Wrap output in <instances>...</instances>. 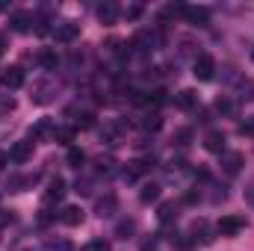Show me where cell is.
<instances>
[{"mask_svg":"<svg viewBox=\"0 0 254 251\" xmlns=\"http://www.w3.org/2000/svg\"><path fill=\"white\" fill-rule=\"evenodd\" d=\"M216 231L222 237H237L240 231H246V216H222V222L216 225Z\"/></svg>","mask_w":254,"mask_h":251,"instance_id":"1","label":"cell"},{"mask_svg":"<svg viewBox=\"0 0 254 251\" xmlns=\"http://www.w3.org/2000/svg\"><path fill=\"white\" fill-rule=\"evenodd\" d=\"M0 83H3L6 89H21V86H24V68H18V65H9V68H3V74H0Z\"/></svg>","mask_w":254,"mask_h":251,"instance_id":"2","label":"cell"},{"mask_svg":"<svg viewBox=\"0 0 254 251\" xmlns=\"http://www.w3.org/2000/svg\"><path fill=\"white\" fill-rule=\"evenodd\" d=\"M213 71H216V60L210 57V54H201L198 60H195V77L198 80H213Z\"/></svg>","mask_w":254,"mask_h":251,"instance_id":"3","label":"cell"},{"mask_svg":"<svg viewBox=\"0 0 254 251\" xmlns=\"http://www.w3.org/2000/svg\"><path fill=\"white\" fill-rule=\"evenodd\" d=\"M184 18L195 27H204L210 21V9L207 6H184Z\"/></svg>","mask_w":254,"mask_h":251,"instance_id":"4","label":"cell"},{"mask_svg":"<svg viewBox=\"0 0 254 251\" xmlns=\"http://www.w3.org/2000/svg\"><path fill=\"white\" fill-rule=\"evenodd\" d=\"M225 133L222 130H210L207 136H204V148L210 151V154H225Z\"/></svg>","mask_w":254,"mask_h":251,"instance_id":"5","label":"cell"},{"mask_svg":"<svg viewBox=\"0 0 254 251\" xmlns=\"http://www.w3.org/2000/svg\"><path fill=\"white\" fill-rule=\"evenodd\" d=\"M65 198V181L63 178H54L48 189H45V204H54V201H63Z\"/></svg>","mask_w":254,"mask_h":251,"instance_id":"6","label":"cell"},{"mask_svg":"<svg viewBox=\"0 0 254 251\" xmlns=\"http://www.w3.org/2000/svg\"><path fill=\"white\" fill-rule=\"evenodd\" d=\"M222 169H225L228 175H240V169H243V154L225 151V154H222Z\"/></svg>","mask_w":254,"mask_h":251,"instance_id":"7","label":"cell"},{"mask_svg":"<svg viewBox=\"0 0 254 251\" xmlns=\"http://www.w3.org/2000/svg\"><path fill=\"white\" fill-rule=\"evenodd\" d=\"M30 157H33V142H15L9 151V160H15V163H27Z\"/></svg>","mask_w":254,"mask_h":251,"instance_id":"8","label":"cell"},{"mask_svg":"<svg viewBox=\"0 0 254 251\" xmlns=\"http://www.w3.org/2000/svg\"><path fill=\"white\" fill-rule=\"evenodd\" d=\"M116 207H119V198L113 192H107L104 198H98V216H113Z\"/></svg>","mask_w":254,"mask_h":251,"instance_id":"9","label":"cell"},{"mask_svg":"<svg viewBox=\"0 0 254 251\" xmlns=\"http://www.w3.org/2000/svg\"><path fill=\"white\" fill-rule=\"evenodd\" d=\"M77 33H80V24H74V21H65V24L57 27V39H60V42H74Z\"/></svg>","mask_w":254,"mask_h":251,"instance_id":"10","label":"cell"},{"mask_svg":"<svg viewBox=\"0 0 254 251\" xmlns=\"http://www.w3.org/2000/svg\"><path fill=\"white\" fill-rule=\"evenodd\" d=\"M57 133V125H54V119H39L36 125H33V139H42V136H54Z\"/></svg>","mask_w":254,"mask_h":251,"instance_id":"11","label":"cell"},{"mask_svg":"<svg viewBox=\"0 0 254 251\" xmlns=\"http://www.w3.org/2000/svg\"><path fill=\"white\" fill-rule=\"evenodd\" d=\"M60 219H63V225H68V228H77L83 222V210L80 207H65L63 213H60Z\"/></svg>","mask_w":254,"mask_h":251,"instance_id":"12","label":"cell"},{"mask_svg":"<svg viewBox=\"0 0 254 251\" xmlns=\"http://www.w3.org/2000/svg\"><path fill=\"white\" fill-rule=\"evenodd\" d=\"M30 24H33V15H30V12H15V15H12V30H15V33H27Z\"/></svg>","mask_w":254,"mask_h":251,"instance_id":"13","label":"cell"},{"mask_svg":"<svg viewBox=\"0 0 254 251\" xmlns=\"http://www.w3.org/2000/svg\"><path fill=\"white\" fill-rule=\"evenodd\" d=\"M98 18H101L104 24H113V21L119 18V6H116V3H104V6H98Z\"/></svg>","mask_w":254,"mask_h":251,"instance_id":"14","label":"cell"},{"mask_svg":"<svg viewBox=\"0 0 254 251\" xmlns=\"http://www.w3.org/2000/svg\"><path fill=\"white\" fill-rule=\"evenodd\" d=\"M175 219H178V204H175V201L160 204V222H163V225H169V222H175Z\"/></svg>","mask_w":254,"mask_h":251,"instance_id":"15","label":"cell"},{"mask_svg":"<svg viewBox=\"0 0 254 251\" xmlns=\"http://www.w3.org/2000/svg\"><path fill=\"white\" fill-rule=\"evenodd\" d=\"M175 104H178L181 110H192V107L198 104V95H195L192 89H184V92H181V95L175 98Z\"/></svg>","mask_w":254,"mask_h":251,"instance_id":"16","label":"cell"},{"mask_svg":"<svg viewBox=\"0 0 254 251\" xmlns=\"http://www.w3.org/2000/svg\"><path fill=\"white\" fill-rule=\"evenodd\" d=\"M157 198H160V187H157V184H145L142 192H139V201H142V204H151V201H157Z\"/></svg>","mask_w":254,"mask_h":251,"instance_id":"17","label":"cell"},{"mask_svg":"<svg viewBox=\"0 0 254 251\" xmlns=\"http://www.w3.org/2000/svg\"><path fill=\"white\" fill-rule=\"evenodd\" d=\"M172 249L175 251H192V240H187V234H172Z\"/></svg>","mask_w":254,"mask_h":251,"instance_id":"18","label":"cell"},{"mask_svg":"<svg viewBox=\"0 0 254 251\" xmlns=\"http://www.w3.org/2000/svg\"><path fill=\"white\" fill-rule=\"evenodd\" d=\"M192 234H201V243H204V246H207V243H213V237H210V225H207L204 219L192 225Z\"/></svg>","mask_w":254,"mask_h":251,"instance_id":"19","label":"cell"},{"mask_svg":"<svg viewBox=\"0 0 254 251\" xmlns=\"http://www.w3.org/2000/svg\"><path fill=\"white\" fill-rule=\"evenodd\" d=\"M133 231H136V225H133V219H127V222H119V228H116V237H119V240H127Z\"/></svg>","mask_w":254,"mask_h":251,"instance_id":"20","label":"cell"},{"mask_svg":"<svg viewBox=\"0 0 254 251\" xmlns=\"http://www.w3.org/2000/svg\"><path fill=\"white\" fill-rule=\"evenodd\" d=\"M39 63L45 65V68H57V63H60V57H57L54 51H42V54H39Z\"/></svg>","mask_w":254,"mask_h":251,"instance_id":"21","label":"cell"},{"mask_svg":"<svg viewBox=\"0 0 254 251\" xmlns=\"http://www.w3.org/2000/svg\"><path fill=\"white\" fill-rule=\"evenodd\" d=\"M113 166H116V160H113V157H107V160L101 157V160H98V175H107V178H110V175L116 172Z\"/></svg>","mask_w":254,"mask_h":251,"instance_id":"22","label":"cell"},{"mask_svg":"<svg viewBox=\"0 0 254 251\" xmlns=\"http://www.w3.org/2000/svg\"><path fill=\"white\" fill-rule=\"evenodd\" d=\"M54 139H57V142H63V145H68V142L74 139V127H57Z\"/></svg>","mask_w":254,"mask_h":251,"instance_id":"23","label":"cell"},{"mask_svg":"<svg viewBox=\"0 0 254 251\" xmlns=\"http://www.w3.org/2000/svg\"><path fill=\"white\" fill-rule=\"evenodd\" d=\"M83 160H86V157H83V151H77V148H71V151H68V166L80 169V166H83Z\"/></svg>","mask_w":254,"mask_h":251,"instance_id":"24","label":"cell"},{"mask_svg":"<svg viewBox=\"0 0 254 251\" xmlns=\"http://www.w3.org/2000/svg\"><path fill=\"white\" fill-rule=\"evenodd\" d=\"M80 251H110V243L107 240H92L89 246H83Z\"/></svg>","mask_w":254,"mask_h":251,"instance_id":"25","label":"cell"},{"mask_svg":"<svg viewBox=\"0 0 254 251\" xmlns=\"http://www.w3.org/2000/svg\"><path fill=\"white\" fill-rule=\"evenodd\" d=\"M48 251H74V249H71L68 240H54V243L48 246Z\"/></svg>","mask_w":254,"mask_h":251,"instance_id":"26","label":"cell"},{"mask_svg":"<svg viewBox=\"0 0 254 251\" xmlns=\"http://www.w3.org/2000/svg\"><path fill=\"white\" fill-rule=\"evenodd\" d=\"M240 98H246V101L254 98V80H246V83H243V95H240Z\"/></svg>","mask_w":254,"mask_h":251,"instance_id":"27","label":"cell"},{"mask_svg":"<svg viewBox=\"0 0 254 251\" xmlns=\"http://www.w3.org/2000/svg\"><path fill=\"white\" fill-rule=\"evenodd\" d=\"M160 125H163V122H160V116H151V119L145 122V130H160Z\"/></svg>","mask_w":254,"mask_h":251,"instance_id":"28","label":"cell"},{"mask_svg":"<svg viewBox=\"0 0 254 251\" xmlns=\"http://www.w3.org/2000/svg\"><path fill=\"white\" fill-rule=\"evenodd\" d=\"M216 110H222V113H231V110H234V104H231V101H225V98H219V101H216Z\"/></svg>","mask_w":254,"mask_h":251,"instance_id":"29","label":"cell"},{"mask_svg":"<svg viewBox=\"0 0 254 251\" xmlns=\"http://www.w3.org/2000/svg\"><path fill=\"white\" fill-rule=\"evenodd\" d=\"M190 136H192V130H181L178 133V145H190Z\"/></svg>","mask_w":254,"mask_h":251,"instance_id":"30","label":"cell"},{"mask_svg":"<svg viewBox=\"0 0 254 251\" xmlns=\"http://www.w3.org/2000/svg\"><path fill=\"white\" fill-rule=\"evenodd\" d=\"M142 251H157V240H154V237H151V240H148V243H142Z\"/></svg>","mask_w":254,"mask_h":251,"instance_id":"31","label":"cell"},{"mask_svg":"<svg viewBox=\"0 0 254 251\" xmlns=\"http://www.w3.org/2000/svg\"><path fill=\"white\" fill-rule=\"evenodd\" d=\"M9 222H12V213H3V210H0V228L9 225Z\"/></svg>","mask_w":254,"mask_h":251,"instance_id":"32","label":"cell"},{"mask_svg":"<svg viewBox=\"0 0 254 251\" xmlns=\"http://www.w3.org/2000/svg\"><path fill=\"white\" fill-rule=\"evenodd\" d=\"M240 133H254V122H246V125H240Z\"/></svg>","mask_w":254,"mask_h":251,"instance_id":"33","label":"cell"},{"mask_svg":"<svg viewBox=\"0 0 254 251\" xmlns=\"http://www.w3.org/2000/svg\"><path fill=\"white\" fill-rule=\"evenodd\" d=\"M6 163H9V154H6V151H0V172H3V166H6Z\"/></svg>","mask_w":254,"mask_h":251,"instance_id":"34","label":"cell"},{"mask_svg":"<svg viewBox=\"0 0 254 251\" xmlns=\"http://www.w3.org/2000/svg\"><path fill=\"white\" fill-rule=\"evenodd\" d=\"M246 198H249V201H252V204H254V184H252V187H249V192H246Z\"/></svg>","mask_w":254,"mask_h":251,"instance_id":"35","label":"cell"},{"mask_svg":"<svg viewBox=\"0 0 254 251\" xmlns=\"http://www.w3.org/2000/svg\"><path fill=\"white\" fill-rule=\"evenodd\" d=\"M27 251H39V249H27Z\"/></svg>","mask_w":254,"mask_h":251,"instance_id":"36","label":"cell"}]
</instances>
